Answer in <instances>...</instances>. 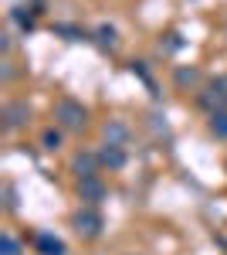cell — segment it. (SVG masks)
Listing matches in <instances>:
<instances>
[{
  "mask_svg": "<svg viewBox=\"0 0 227 255\" xmlns=\"http://www.w3.org/2000/svg\"><path fill=\"white\" fill-rule=\"evenodd\" d=\"M55 119L65 126V129H85V123H88V109H85L81 102H75V99H58Z\"/></svg>",
  "mask_w": 227,
  "mask_h": 255,
  "instance_id": "6da1fadb",
  "label": "cell"
},
{
  "mask_svg": "<svg viewBox=\"0 0 227 255\" xmlns=\"http://www.w3.org/2000/svg\"><path fill=\"white\" fill-rule=\"evenodd\" d=\"M75 228L85 238H95V235H98V228H102V215H98L95 208H81V211L75 215Z\"/></svg>",
  "mask_w": 227,
  "mask_h": 255,
  "instance_id": "7a4b0ae2",
  "label": "cell"
},
{
  "mask_svg": "<svg viewBox=\"0 0 227 255\" xmlns=\"http://www.w3.org/2000/svg\"><path fill=\"white\" fill-rule=\"evenodd\" d=\"M78 194H81V201L95 204V201H102V197H105V184L98 180V174L81 177V180H78Z\"/></svg>",
  "mask_w": 227,
  "mask_h": 255,
  "instance_id": "3957f363",
  "label": "cell"
},
{
  "mask_svg": "<svg viewBox=\"0 0 227 255\" xmlns=\"http://www.w3.org/2000/svg\"><path fill=\"white\" fill-rule=\"evenodd\" d=\"M27 116H31L27 102H10V106L3 109V119H7V129H17V126H24V123H27Z\"/></svg>",
  "mask_w": 227,
  "mask_h": 255,
  "instance_id": "277c9868",
  "label": "cell"
},
{
  "mask_svg": "<svg viewBox=\"0 0 227 255\" xmlns=\"http://www.w3.org/2000/svg\"><path fill=\"white\" fill-rule=\"evenodd\" d=\"M98 160H102L105 167H112V170H119V167L126 163V153H122L119 146H112V143H109V146H105V150L98 153Z\"/></svg>",
  "mask_w": 227,
  "mask_h": 255,
  "instance_id": "5b68a950",
  "label": "cell"
},
{
  "mask_svg": "<svg viewBox=\"0 0 227 255\" xmlns=\"http://www.w3.org/2000/svg\"><path fill=\"white\" fill-rule=\"evenodd\" d=\"M38 249L44 255H65V245H61L58 238H51V235H38Z\"/></svg>",
  "mask_w": 227,
  "mask_h": 255,
  "instance_id": "8992f818",
  "label": "cell"
},
{
  "mask_svg": "<svg viewBox=\"0 0 227 255\" xmlns=\"http://www.w3.org/2000/svg\"><path fill=\"white\" fill-rule=\"evenodd\" d=\"M98 163H102L98 157H92V153H85V157H78V160H75V170H78L81 177H92Z\"/></svg>",
  "mask_w": 227,
  "mask_h": 255,
  "instance_id": "52a82bcc",
  "label": "cell"
},
{
  "mask_svg": "<svg viewBox=\"0 0 227 255\" xmlns=\"http://www.w3.org/2000/svg\"><path fill=\"white\" fill-rule=\"evenodd\" d=\"M210 133L227 139V113H214V116H210Z\"/></svg>",
  "mask_w": 227,
  "mask_h": 255,
  "instance_id": "ba28073f",
  "label": "cell"
},
{
  "mask_svg": "<svg viewBox=\"0 0 227 255\" xmlns=\"http://www.w3.org/2000/svg\"><path fill=\"white\" fill-rule=\"evenodd\" d=\"M105 136H109V143H112V146H122V139H126V126H119V123L105 126Z\"/></svg>",
  "mask_w": 227,
  "mask_h": 255,
  "instance_id": "9c48e42d",
  "label": "cell"
},
{
  "mask_svg": "<svg viewBox=\"0 0 227 255\" xmlns=\"http://www.w3.org/2000/svg\"><path fill=\"white\" fill-rule=\"evenodd\" d=\"M41 139H44V146H48V150H55L58 143H61V133H55V129H44V136H41Z\"/></svg>",
  "mask_w": 227,
  "mask_h": 255,
  "instance_id": "30bf717a",
  "label": "cell"
},
{
  "mask_svg": "<svg viewBox=\"0 0 227 255\" xmlns=\"http://www.w3.org/2000/svg\"><path fill=\"white\" fill-rule=\"evenodd\" d=\"M0 245H3V255H17V242H14V235H3Z\"/></svg>",
  "mask_w": 227,
  "mask_h": 255,
  "instance_id": "8fae6325",
  "label": "cell"
},
{
  "mask_svg": "<svg viewBox=\"0 0 227 255\" xmlns=\"http://www.w3.org/2000/svg\"><path fill=\"white\" fill-rule=\"evenodd\" d=\"M193 79H197L193 68H190V72H176V82H180V85H187V82H193Z\"/></svg>",
  "mask_w": 227,
  "mask_h": 255,
  "instance_id": "7c38bea8",
  "label": "cell"
},
{
  "mask_svg": "<svg viewBox=\"0 0 227 255\" xmlns=\"http://www.w3.org/2000/svg\"><path fill=\"white\" fill-rule=\"evenodd\" d=\"M98 34H102V41H105V44H115V31H112V27H102Z\"/></svg>",
  "mask_w": 227,
  "mask_h": 255,
  "instance_id": "4fadbf2b",
  "label": "cell"
}]
</instances>
